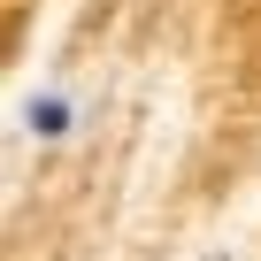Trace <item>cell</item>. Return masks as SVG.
<instances>
[{"label":"cell","instance_id":"obj_1","mask_svg":"<svg viewBox=\"0 0 261 261\" xmlns=\"http://www.w3.org/2000/svg\"><path fill=\"white\" fill-rule=\"evenodd\" d=\"M23 130H31V139H69V130H77V100L69 92H31L23 100Z\"/></svg>","mask_w":261,"mask_h":261}]
</instances>
